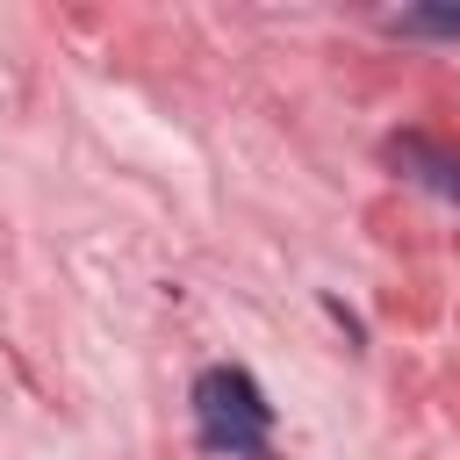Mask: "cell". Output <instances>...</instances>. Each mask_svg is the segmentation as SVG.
Instances as JSON below:
<instances>
[{
    "instance_id": "1",
    "label": "cell",
    "mask_w": 460,
    "mask_h": 460,
    "mask_svg": "<svg viewBox=\"0 0 460 460\" xmlns=\"http://www.w3.org/2000/svg\"><path fill=\"white\" fill-rule=\"evenodd\" d=\"M194 431L208 453L230 460H273L266 431H273V402L244 367H201L194 374Z\"/></svg>"
},
{
    "instance_id": "2",
    "label": "cell",
    "mask_w": 460,
    "mask_h": 460,
    "mask_svg": "<svg viewBox=\"0 0 460 460\" xmlns=\"http://www.w3.org/2000/svg\"><path fill=\"white\" fill-rule=\"evenodd\" d=\"M388 158L417 180V187H431L438 201H460V144H446V137H424V129H402L395 144H388Z\"/></svg>"
},
{
    "instance_id": "3",
    "label": "cell",
    "mask_w": 460,
    "mask_h": 460,
    "mask_svg": "<svg viewBox=\"0 0 460 460\" xmlns=\"http://www.w3.org/2000/svg\"><path fill=\"white\" fill-rule=\"evenodd\" d=\"M395 36H460V0H438V7H402L388 14Z\"/></svg>"
}]
</instances>
